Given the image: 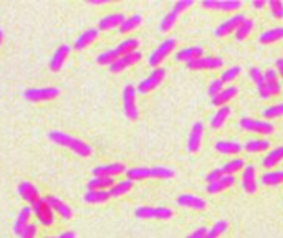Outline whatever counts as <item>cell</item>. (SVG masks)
<instances>
[{"instance_id": "obj_46", "label": "cell", "mask_w": 283, "mask_h": 238, "mask_svg": "<svg viewBox=\"0 0 283 238\" xmlns=\"http://www.w3.org/2000/svg\"><path fill=\"white\" fill-rule=\"evenodd\" d=\"M267 5L270 7V13L275 18H283V4L280 0H267Z\"/></svg>"}, {"instance_id": "obj_32", "label": "cell", "mask_w": 283, "mask_h": 238, "mask_svg": "<svg viewBox=\"0 0 283 238\" xmlns=\"http://www.w3.org/2000/svg\"><path fill=\"white\" fill-rule=\"evenodd\" d=\"M268 147H270V143H268L267 139H250L243 144V149L250 154H258V152L268 151Z\"/></svg>"}, {"instance_id": "obj_34", "label": "cell", "mask_w": 283, "mask_h": 238, "mask_svg": "<svg viewBox=\"0 0 283 238\" xmlns=\"http://www.w3.org/2000/svg\"><path fill=\"white\" fill-rule=\"evenodd\" d=\"M230 116V106H222L217 109V113H215L212 117H211V128L212 129H220L223 123L227 121V117Z\"/></svg>"}, {"instance_id": "obj_54", "label": "cell", "mask_w": 283, "mask_h": 238, "mask_svg": "<svg viewBox=\"0 0 283 238\" xmlns=\"http://www.w3.org/2000/svg\"><path fill=\"white\" fill-rule=\"evenodd\" d=\"M252 5H253V9H263V7L267 5V2L265 0H253Z\"/></svg>"}, {"instance_id": "obj_5", "label": "cell", "mask_w": 283, "mask_h": 238, "mask_svg": "<svg viewBox=\"0 0 283 238\" xmlns=\"http://www.w3.org/2000/svg\"><path fill=\"white\" fill-rule=\"evenodd\" d=\"M134 215L141 220H151V219L169 220L173 219L174 212L166 207H138L136 210H134Z\"/></svg>"}, {"instance_id": "obj_28", "label": "cell", "mask_w": 283, "mask_h": 238, "mask_svg": "<svg viewBox=\"0 0 283 238\" xmlns=\"http://www.w3.org/2000/svg\"><path fill=\"white\" fill-rule=\"evenodd\" d=\"M238 93V89H237V86H232V85H229L227 88H223L222 91L215 96V98L212 100V106H227V103L232 100V98H235V94Z\"/></svg>"}, {"instance_id": "obj_44", "label": "cell", "mask_w": 283, "mask_h": 238, "mask_svg": "<svg viewBox=\"0 0 283 238\" xmlns=\"http://www.w3.org/2000/svg\"><path fill=\"white\" fill-rule=\"evenodd\" d=\"M240 73H242L240 66H230L229 70H225L220 74V81L222 83H230V81H234V80H237L238 76H240Z\"/></svg>"}, {"instance_id": "obj_35", "label": "cell", "mask_w": 283, "mask_h": 238, "mask_svg": "<svg viewBox=\"0 0 283 238\" xmlns=\"http://www.w3.org/2000/svg\"><path fill=\"white\" fill-rule=\"evenodd\" d=\"M258 93H260V98L262 100H268L270 96L281 93V83L280 81H275V83H263L258 88Z\"/></svg>"}, {"instance_id": "obj_18", "label": "cell", "mask_w": 283, "mask_h": 238, "mask_svg": "<svg viewBox=\"0 0 283 238\" xmlns=\"http://www.w3.org/2000/svg\"><path fill=\"white\" fill-rule=\"evenodd\" d=\"M70 50L71 48L68 47V45H62V47H58L55 50V53H53V56H51L50 63H48L50 71H60L62 70V66L65 65L66 58H68V55H70Z\"/></svg>"}, {"instance_id": "obj_41", "label": "cell", "mask_w": 283, "mask_h": 238, "mask_svg": "<svg viewBox=\"0 0 283 238\" xmlns=\"http://www.w3.org/2000/svg\"><path fill=\"white\" fill-rule=\"evenodd\" d=\"M252 30H253V20H250V18H245V22L243 24L238 27V30L235 32V38L238 40V42H243L247 36L252 33Z\"/></svg>"}, {"instance_id": "obj_23", "label": "cell", "mask_w": 283, "mask_h": 238, "mask_svg": "<svg viewBox=\"0 0 283 238\" xmlns=\"http://www.w3.org/2000/svg\"><path fill=\"white\" fill-rule=\"evenodd\" d=\"M32 207H24L22 210L18 212V217H17V220H15V223H13V233L17 235V236H20L22 235V232L30 225V217H32Z\"/></svg>"}, {"instance_id": "obj_26", "label": "cell", "mask_w": 283, "mask_h": 238, "mask_svg": "<svg viewBox=\"0 0 283 238\" xmlns=\"http://www.w3.org/2000/svg\"><path fill=\"white\" fill-rule=\"evenodd\" d=\"M234 184H235V177H234V175H223V177L219 179V181L209 184V185H207V192L212 193V195H215V193H220V192H223V190L230 189Z\"/></svg>"}, {"instance_id": "obj_40", "label": "cell", "mask_w": 283, "mask_h": 238, "mask_svg": "<svg viewBox=\"0 0 283 238\" xmlns=\"http://www.w3.org/2000/svg\"><path fill=\"white\" fill-rule=\"evenodd\" d=\"M141 22H143L141 15H133V17H128V18L123 22V25L118 28V32L119 33H129V32L136 30L141 25Z\"/></svg>"}, {"instance_id": "obj_50", "label": "cell", "mask_w": 283, "mask_h": 238, "mask_svg": "<svg viewBox=\"0 0 283 238\" xmlns=\"http://www.w3.org/2000/svg\"><path fill=\"white\" fill-rule=\"evenodd\" d=\"M220 177H223V172H222V169L219 167V169H214V170H211L207 175H205V181L209 182V184H212V182H215V181H219Z\"/></svg>"}, {"instance_id": "obj_2", "label": "cell", "mask_w": 283, "mask_h": 238, "mask_svg": "<svg viewBox=\"0 0 283 238\" xmlns=\"http://www.w3.org/2000/svg\"><path fill=\"white\" fill-rule=\"evenodd\" d=\"M138 45H139L138 38H133V36H129V38H124L121 43L118 45V47L100 53L98 58H96V62H98L100 65L109 66L111 63H115L118 58H121V56L128 55V53H133V51H138Z\"/></svg>"}, {"instance_id": "obj_10", "label": "cell", "mask_w": 283, "mask_h": 238, "mask_svg": "<svg viewBox=\"0 0 283 238\" xmlns=\"http://www.w3.org/2000/svg\"><path fill=\"white\" fill-rule=\"evenodd\" d=\"M164 78H166V70H164V68H156V70H153L151 74H149V76H146L138 85V93L147 94V93L154 91V89L158 88L162 83V81H164Z\"/></svg>"}, {"instance_id": "obj_22", "label": "cell", "mask_w": 283, "mask_h": 238, "mask_svg": "<svg viewBox=\"0 0 283 238\" xmlns=\"http://www.w3.org/2000/svg\"><path fill=\"white\" fill-rule=\"evenodd\" d=\"M17 192H18V195L24 199V200H27L30 205H33L36 200L40 199L39 189H36L35 185L30 184V182H22L18 187H17Z\"/></svg>"}, {"instance_id": "obj_27", "label": "cell", "mask_w": 283, "mask_h": 238, "mask_svg": "<svg viewBox=\"0 0 283 238\" xmlns=\"http://www.w3.org/2000/svg\"><path fill=\"white\" fill-rule=\"evenodd\" d=\"M200 56H204V50L200 47H185L182 50H179L174 55L176 62H184V63L191 62V60L200 58Z\"/></svg>"}, {"instance_id": "obj_13", "label": "cell", "mask_w": 283, "mask_h": 238, "mask_svg": "<svg viewBox=\"0 0 283 238\" xmlns=\"http://www.w3.org/2000/svg\"><path fill=\"white\" fill-rule=\"evenodd\" d=\"M223 65V60L220 56H200L185 63L189 70H217Z\"/></svg>"}, {"instance_id": "obj_45", "label": "cell", "mask_w": 283, "mask_h": 238, "mask_svg": "<svg viewBox=\"0 0 283 238\" xmlns=\"http://www.w3.org/2000/svg\"><path fill=\"white\" fill-rule=\"evenodd\" d=\"M174 177V170L169 167H151V179H171Z\"/></svg>"}, {"instance_id": "obj_58", "label": "cell", "mask_w": 283, "mask_h": 238, "mask_svg": "<svg viewBox=\"0 0 283 238\" xmlns=\"http://www.w3.org/2000/svg\"><path fill=\"white\" fill-rule=\"evenodd\" d=\"M45 238H56V236H45Z\"/></svg>"}, {"instance_id": "obj_17", "label": "cell", "mask_w": 283, "mask_h": 238, "mask_svg": "<svg viewBox=\"0 0 283 238\" xmlns=\"http://www.w3.org/2000/svg\"><path fill=\"white\" fill-rule=\"evenodd\" d=\"M242 187L247 193H255L257 192V175H255V166H249L243 167L242 172Z\"/></svg>"}, {"instance_id": "obj_29", "label": "cell", "mask_w": 283, "mask_h": 238, "mask_svg": "<svg viewBox=\"0 0 283 238\" xmlns=\"http://www.w3.org/2000/svg\"><path fill=\"white\" fill-rule=\"evenodd\" d=\"M281 161H283V144L278 146L277 149H272V151L265 155V157L262 159V166L265 169H272V167L277 166V164H280Z\"/></svg>"}, {"instance_id": "obj_51", "label": "cell", "mask_w": 283, "mask_h": 238, "mask_svg": "<svg viewBox=\"0 0 283 238\" xmlns=\"http://www.w3.org/2000/svg\"><path fill=\"white\" fill-rule=\"evenodd\" d=\"M36 236V225H33V223H30V225L22 232V235L18 238H35Z\"/></svg>"}, {"instance_id": "obj_37", "label": "cell", "mask_w": 283, "mask_h": 238, "mask_svg": "<svg viewBox=\"0 0 283 238\" xmlns=\"http://www.w3.org/2000/svg\"><path fill=\"white\" fill-rule=\"evenodd\" d=\"M133 189V181H129V179H126V181H121V182H116L113 187H111L108 192H109V197H121L124 195V193H128L129 190Z\"/></svg>"}, {"instance_id": "obj_57", "label": "cell", "mask_w": 283, "mask_h": 238, "mask_svg": "<svg viewBox=\"0 0 283 238\" xmlns=\"http://www.w3.org/2000/svg\"><path fill=\"white\" fill-rule=\"evenodd\" d=\"M2 40H4V32L0 30V43H2Z\"/></svg>"}, {"instance_id": "obj_19", "label": "cell", "mask_w": 283, "mask_h": 238, "mask_svg": "<svg viewBox=\"0 0 283 238\" xmlns=\"http://www.w3.org/2000/svg\"><path fill=\"white\" fill-rule=\"evenodd\" d=\"M45 200H47L48 205L51 207V210L56 212L62 219H65V220H70L71 219V215H73L71 208L66 205L62 199H58L55 195H48V197H45Z\"/></svg>"}, {"instance_id": "obj_12", "label": "cell", "mask_w": 283, "mask_h": 238, "mask_svg": "<svg viewBox=\"0 0 283 238\" xmlns=\"http://www.w3.org/2000/svg\"><path fill=\"white\" fill-rule=\"evenodd\" d=\"M200 7L205 10H219V12H237L242 9L240 0H202Z\"/></svg>"}, {"instance_id": "obj_52", "label": "cell", "mask_w": 283, "mask_h": 238, "mask_svg": "<svg viewBox=\"0 0 283 238\" xmlns=\"http://www.w3.org/2000/svg\"><path fill=\"white\" fill-rule=\"evenodd\" d=\"M205 235H207V228H205V227H202V228H197L196 232L191 233L187 238H204Z\"/></svg>"}, {"instance_id": "obj_4", "label": "cell", "mask_w": 283, "mask_h": 238, "mask_svg": "<svg viewBox=\"0 0 283 238\" xmlns=\"http://www.w3.org/2000/svg\"><path fill=\"white\" fill-rule=\"evenodd\" d=\"M136 93L138 89L133 85H126L123 88V111L126 117L131 119V121H136L139 117V111L136 106Z\"/></svg>"}, {"instance_id": "obj_11", "label": "cell", "mask_w": 283, "mask_h": 238, "mask_svg": "<svg viewBox=\"0 0 283 238\" xmlns=\"http://www.w3.org/2000/svg\"><path fill=\"white\" fill-rule=\"evenodd\" d=\"M245 22V15L243 13H237V15H232L230 18L223 20L222 24L214 30V35L217 36V38H223V36H229L230 33H235L238 27Z\"/></svg>"}, {"instance_id": "obj_20", "label": "cell", "mask_w": 283, "mask_h": 238, "mask_svg": "<svg viewBox=\"0 0 283 238\" xmlns=\"http://www.w3.org/2000/svg\"><path fill=\"white\" fill-rule=\"evenodd\" d=\"M176 202H177V205L185 207V208H192V210H204L205 208L204 199L192 195V193H182V195L177 197Z\"/></svg>"}, {"instance_id": "obj_8", "label": "cell", "mask_w": 283, "mask_h": 238, "mask_svg": "<svg viewBox=\"0 0 283 238\" xmlns=\"http://www.w3.org/2000/svg\"><path fill=\"white\" fill-rule=\"evenodd\" d=\"M60 94V89L58 88H28L24 91V98L27 101H32V103H42V101H50V100H55L56 96Z\"/></svg>"}, {"instance_id": "obj_6", "label": "cell", "mask_w": 283, "mask_h": 238, "mask_svg": "<svg viewBox=\"0 0 283 238\" xmlns=\"http://www.w3.org/2000/svg\"><path fill=\"white\" fill-rule=\"evenodd\" d=\"M176 48V40L174 38H166L164 40L158 48H156L151 55L147 56V63L149 66H154V70L156 68H159V65L166 60L171 53L174 51Z\"/></svg>"}, {"instance_id": "obj_38", "label": "cell", "mask_w": 283, "mask_h": 238, "mask_svg": "<svg viewBox=\"0 0 283 238\" xmlns=\"http://www.w3.org/2000/svg\"><path fill=\"white\" fill-rule=\"evenodd\" d=\"M129 181H144V179H151V169L149 167H133L126 170Z\"/></svg>"}, {"instance_id": "obj_1", "label": "cell", "mask_w": 283, "mask_h": 238, "mask_svg": "<svg viewBox=\"0 0 283 238\" xmlns=\"http://www.w3.org/2000/svg\"><path fill=\"white\" fill-rule=\"evenodd\" d=\"M47 137H48V141L55 143L56 146L70 149L71 152L80 155V157H88V155H91V152H93L91 146L86 144L85 141H81L78 137H73V136H70V134H65L62 131H50L47 134Z\"/></svg>"}, {"instance_id": "obj_3", "label": "cell", "mask_w": 283, "mask_h": 238, "mask_svg": "<svg viewBox=\"0 0 283 238\" xmlns=\"http://www.w3.org/2000/svg\"><path fill=\"white\" fill-rule=\"evenodd\" d=\"M192 5H194V0H177V2L173 5V9L169 10V13L161 20V24H159L161 32H169V30L176 25L179 15H181L185 9L192 7Z\"/></svg>"}, {"instance_id": "obj_39", "label": "cell", "mask_w": 283, "mask_h": 238, "mask_svg": "<svg viewBox=\"0 0 283 238\" xmlns=\"http://www.w3.org/2000/svg\"><path fill=\"white\" fill-rule=\"evenodd\" d=\"M243 161L242 159H230V162L223 164V166L220 167L223 175H235L237 172H242L243 170Z\"/></svg>"}, {"instance_id": "obj_14", "label": "cell", "mask_w": 283, "mask_h": 238, "mask_svg": "<svg viewBox=\"0 0 283 238\" xmlns=\"http://www.w3.org/2000/svg\"><path fill=\"white\" fill-rule=\"evenodd\" d=\"M143 58V53L138 50V51H133V53H128V55H124V56H121V58H118L115 63H111L108 68H109V71L111 73H121V71H124L126 68H129V66H133V65H136L139 60Z\"/></svg>"}, {"instance_id": "obj_43", "label": "cell", "mask_w": 283, "mask_h": 238, "mask_svg": "<svg viewBox=\"0 0 283 238\" xmlns=\"http://www.w3.org/2000/svg\"><path fill=\"white\" fill-rule=\"evenodd\" d=\"M227 227H229V223L225 220H217L211 230H207V235L204 238H219L227 230Z\"/></svg>"}, {"instance_id": "obj_15", "label": "cell", "mask_w": 283, "mask_h": 238, "mask_svg": "<svg viewBox=\"0 0 283 238\" xmlns=\"http://www.w3.org/2000/svg\"><path fill=\"white\" fill-rule=\"evenodd\" d=\"M93 177H115L119 174H126V167L124 164H103V166H96L91 170Z\"/></svg>"}, {"instance_id": "obj_42", "label": "cell", "mask_w": 283, "mask_h": 238, "mask_svg": "<svg viewBox=\"0 0 283 238\" xmlns=\"http://www.w3.org/2000/svg\"><path fill=\"white\" fill-rule=\"evenodd\" d=\"M262 116L265 119H278L283 116V103H277L273 106H268L262 111Z\"/></svg>"}, {"instance_id": "obj_56", "label": "cell", "mask_w": 283, "mask_h": 238, "mask_svg": "<svg viewBox=\"0 0 283 238\" xmlns=\"http://www.w3.org/2000/svg\"><path fill=\"white\" fill-rule=\"evenodd\" d=\"M106 0H89V4H93V5H100V4H104Z\"/></svg>"}, {"instance_id": "obj_24", "label": "cell", "mask_w": 283, "mask_h": 238, "mask_svg": "<svg viewBox=\"0 0 283 238\" xmlns=\"http://www.w3.org/2000/svg\"><path fill=\"white\" fill-rule=\"evenodd\" d=\"M126 20L124 13H109L106 17H103L98 22V30H113L119 28L123 25V22Z\"/></svg>"}, {"instance_id": "obj_48", "label": "cell", "mask_w": 283, "mask_h": 238, "mask_svg": "<svg viewBox=\"0 0 283 238\" xmlns=\"http://www.w3.org/2000/svg\"><path fill=\"white\" fill-rule=\"evenodd\" d=\"M222 89H223V83L220 81V78L214 80V81H211V85H209V88H207V94L211 96V100H214L215 96L222 91Z\"/></svg>"}, {"instance_id": "obj_47", "label": "cell", "mask_w": 283, "mask_h": 238, "mask_svg": "<svg viewBox=\"0 0 283 238\" xmlns=\"http://www.w3.org/2000/svg\"><path fill=\"white\" fill-rule=\"evenodd\" d=\"M249 76L250 80L253 81V83L257 85V88H260L263 85V71L258 68V66H252V68L249 70Z\"/></svg>"}, {"instance_id": "obj_31", "label": "cell", "mask_w": 283, "mask_h": 238, "mask_svg": "<svg viewBox=\"0 0 283 238\" xmlns=\"http://www.w3.org/2000/svg\"><path fill=\"white\" fill-rule=\"evenodd\" d=\"M278 40H283V27H275L270 30H265V32L258 36V42L262 45H270Z\"/></svg>"}, {"instance_id": "obj_25", "label": "cell", "mask_w": 283, "mask_h": 238, "mask_svg": "<svg viewBox=\"0 0 283 238\" xmlns=\"http://www.w3.org/2000/svg\"><path fill=\"white\" fill-rule=\"evenodd\" d=\"M214 149L220 154H225V155H235L238 152H242L243 144L240 143H235V141H217L214 144Z\"/></svg>"}, {"instance_id": "obj_55", "label": "cell", "mask_w": 283, "mask_h": 238, "mask_svg": "<svg viewBox=\"0 0 283 238\" xmlns=\"http://www.w3.org/2000/svg\"><path fill=\"white\" fill-rule=\"evenodd\" d=\"M56 238H77V235H74V232H70V230H68V232H63V233H60Z\"/></svg>"}, {"instance_id": "obj_53", "label": "cell", "mask_w": 283, "mask_h": 238, "mask_svg": "<svg viewBox=\"0 0 283 238\" xmlns=\"http://www.w3.org/2000/svg\"><path fill=\"white\" fill-rule=\"evenodd\" d=\"M275 66H277V71L283 80V58H278L277 62H275Z\"/></svg>"}, {"instance_id": "obj_33", "label": "cell", "mask_w": 283, "mask_h": 238, "mask_svg": "<svg viewBox=\"0 0 283 238\" xmlns=\"http://www.w3.org/2000/svg\"><path fill=\"white\" fill-rule=\"evenodd\" d=\"M111 197L108 190H88L83 197L86 204H104Z\"/></svg>"}, {"instance_id": "obj_30", "label": "cell", "mask_w": 283, "mask_h": 238, "mask_svg": "<svg viewBox=\"0 0 283 238\" xmlns=\"http://www.w3.org/2000/svg\"><path fill=\"white\" fill-rule=\"evenodd\" d=\"M116 182L115 177H93L91 181L86 184L88 190H106L108 187L111 189Z\"/></svg>"}, {"instance_id": "obj_7", "label": "cell", "mask_w": 283, "mask_h": 238, "mask_svg": "<svg viewBox=\"0 0 283 238\" xmlns=\"http://www.w3.org/2000/svg\"><path fill=\"white\" fill-rule=\"evenodd\" d=\"M32 207V212L36 219H39L40 222V225L43 227H50V225H53V222H55V212L51 210V207L48 205V202L45 199H39L33 205H30Z\"/></svg>"}, {"instance_id": "obj_36", "label": "cell", "mask_w": 283, "mask_h": 238, "mask_svg": "<svg viewBox=\"0 0 283 238\" xmlns=\"http://www.w3.org/2000/svg\"><path fill=\"white\" fill-rule=\"evenodd\" d=\"M262 184L268 187H277L283 184V170H268L262 175Z\"/></svg>"}, {"instance_id": "obj_9", "label": "cell", "mask_w": 283, "mask_h": 238, "mask_svg": "<svg viewBox=\"0 0 283 238\" xmlns=\"http://www.w3.org/2000/svg\"><path fill=\"white\" fill-rule=\"evenodd\" d=\"M240 128L247 132H257V134H263V136H268V134L273 132V124L267 123V121H258V119H253L249 116H242L240 117Z\"/></svg>"}, {"instance_id": "obj_16", "label": "cell", "mask_w": 283, "mask_h": 238, "mask_svg": "<svg viewBox=\"0 0 283 238\" xmlns=\"http://www.w3.org/2000/svg\"><path fill=\"white\" fill-rule=\"evenodd\" d=\"M202 136H204V124L200 121L194 123L192 129L189 132V139H187V151L189 152H199L200 144H202Z\"/></svg>"}, {"instance_id": "obj_21", "label": "cell", "mask_w": 283, "mask_h": 238, "mask_svg": "<svg viewBox=\"0 0 283 238\" xmlns=\"http://www.w3.org/2000/svg\"><path fill=\"white\" fill-rule=\"evenodd\" d=\"M98 33H100L98 28H88V30H85V32L80 33L78 38L74 40L73 48L74 50H85V48H88L89 45H91L96 38H98Z\"/></svg>"}, {"instance_id": "obj_49", "label": "cell", "mask_w": 283, "mask_h": 238, "mask_svg": "<svg viewBox=\"0 0 283 238\" xmlns=\"http://www.w3.org/2000/svg\"><path fill=\"white\" fill-rule=\"evenodd\" d=\"M280 74L277 70H267L263 73V83H275V81H278Z\"/></svg>"}]
</instances>
